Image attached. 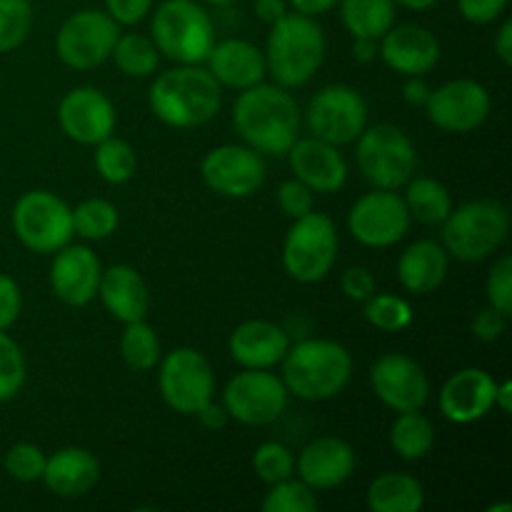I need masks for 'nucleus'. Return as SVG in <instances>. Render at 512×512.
I'll return each mask as SVG.
<instances>
[{
    "label": "nucleus",
    "mask_w": 512,
    "mask_h": 512,
    "mask_svg": "<svg viewBox=\"0 0 512 512\" xmlns=\"http://www.w3.org/2000/svg\"><path fill=\"white\" fill-rule=\"evenodd\" d=\"M33 18L30 0H0V53H13L28 40Z\"/></svg>",
    "instance_id": "58836bf2"
},
{
    "label": "nucleus",
    "mask_w": 512,
    "mask_h": 512,
    "mask_svg": "<svg viewBox=\"0 0 512 512\" xmlns=\"http://www.w3.org/2000/svg\"><path fill=\"white\" fill-rule=\"evenodd\" d=\"M380 55V40L375 38H353V58L358 63L368 65L373 60H378Z\"/></svg>",
    "instance_id": "4d7b16f0"
},
{
    "label": "nucleus",
    "mask_w": 512,
    "mask_h": 512,
    "mask_svg": "<svg viewBox=\"0 0 512 512\" xmlns=\"http://www.w3.org/2000/svg\"><path fill=\"white\" fill-rule=\"evenodd\" d=\"M233 125L240 140L260 155L283 158L300 138L303 113L290 90L258 83L240 90L233 105Z\"/></svg>",
    "instance_id": "f257e3e1"
},
{
    "label": "nucleus",
    "mask_w": 512,
    "mask_h": 512,
    "mask_svg": "<svg viewBox=\"0 0 512 512\" xmlns=\"http://www.w3.org/2000/svg\"><path fill=\"white\" fill-rule=\"evenodd\" d=\"M253 470L265 485H275L285 478H293L295 473V455L290 453L288 445L278 440L258 445L253 453Z\"/></svg>",
    "instance_id": "ea45409f"
},
{
    "label": "nucleus",
    "mask_w": 512,
    "mask_h": 512,
    "mask_svg": "<svg viewBox=\"0 0 512 512\" xmlns=\"http://www.w3.org/2000/svg\"><path fill=\"white\" fill-rule=\"evenodd\" d=\"M450 270V255L438 240H415L398 260V280L408 293L428 295L445 283Z\"/></svg>",
    "instance_id": "cd10ccee"
},
{
    "label": "nucleus",
    "mask_w": 512,
    "mask_h": 512,
    "mask_svg": "<svg viewBox=\"0 0 512 512\" xmlns=\"http://www.w3.org/2000/svg\"><path fill=\"white\" fill-rule=\"evenodd\" d=\"M150 33L158 53L180 65L205 63L218 40L213 18L195 0H163L153 10Z\"/></svg>",
    "instance_id": "39448f33"
},
{
    "label": "nucleus",
    "mask_w": 512,
    "mask_h": 512,
    "mask_svg": "<svg viewBox=\"0 0 512 512\" xmlns=\"http://www.w3.org/2000/svg\"><path fill=\"white\" fill-rule=\"evenodd\" d=\"M100 265L98 255L85 245L68 243L53 253V265H50V288L70 308H83L90 300L98 298Z\"/></svg>",
    "instance_id": "412c9836"
},
{
    "label": "nucleus",
    "mask_w": 512,
    "mask_h": 512,
    "mask_svg": "<svg viewBox=\"0 0 512 512\" xmlns=\"http://www.w3.org/2000/svg\"><path fill=\"white\" fill-rule=\"evenodd\" d=\"M278 205L290 220L303 218L310 210H315V193L303 180L290 178L278 188Z\"/></svg>",
    "instance_id": "c03bdc74"
},
{
    "label": "nucleus",
    "mask_w": 512,
    "mask_h": 512,
    "mask_svg": "<svg viewBox=\"0 0 512 512\" xmlns=\"http://www.w3.org/2000/svg\"><path fill=\"white\" fill-rule=\"evenodd\" d=\"M498 380L483 368H463L450 375L440 388L438 408L450 423L470 425L495 410Z\"/></svg>",
    "instance_id": "6ab92c4d"
},
{
    "label": "nucleus",
    "mask_w": 512,
    "mask_h": 512,
    "mask_svg": "<svg viewBox=\"0 0 512 512\" xmlns=\"http://www.w3.org/2000/svg\"><path fill=\"white\" fill-rule=\"evenodd\" d=\"M120 355L135 373H148V370L158 368L160 358H163V345H160L153 325H148L145 320L125 323L123 335H120Z\"/></svg>",
    "instance_id": "473e14b6"
},
{
    "label": "nucleus",
    "mask_w": 512,
    "mask_h": 512,
    "mask_svg": "<svg viewBox=\"0 0 512 512\" xmlns=\"http://www.w3.org/2000/svg\"><path fill=\"white\" fill-rule=\"evenodd\" d=\"M120 25L105 10L83 8L68 15L55 35L58 58L73 70H93L113 53Z\"/></svg>",
    "instance_id": "ddd939ff"
},
{
    "label": "nucleus",
    "mask_w": 512,
    "mask_h": 512,
    "mask_svg": "<svg viewBox=\"0 0 512 512\" xmlns=\"http://www.w3.org/2000/svg\"><path fill=\"white\" fill-rule=\"evenodd\" d=\"M158 388L165 405L180 415H195L213 400V365L200 350L175 348L158 363Z\"/></svg>",
    "instance_id": "9b49d317"
},
{
    "label": "nucleus",
    "mask_w": 512,
    "mask_h": 512,
    "mask_svg": "<svg viewBox=\"0 0 512 512\" xmlns=\"http://www.w3.org/2000/svg\"><path fill=\"white\" fill-rule=\"evenodd\" d=\"M488 510H490V512H510V510H512V505H510V503H503V505H490Z\"/></svg>",
    "instance_id": "680f3d73"
},
{
    "label": "nucleus",
    "mask_w": 512,
    "mask_h": 512,
    "mask_svg": "<svg viewBox=\"0 0 512 512\" xmlns=\"http://www.w3.org/2000/svg\"><path fill=\"white\" fill-rule=\"evenodd\" d=\"M355 143L358 168L373 188L400 190L415 175L418 153L410 135L398 125H368Z\"/></svg>",
    "instance_id": "6e6552de"
},
{
    "label": "nucleus",
    "mask_w": 512,
    "mask_h": 512,
    "mask_svg": "<svg viewBox=\"0 0 512 512\" xmlns=\"http://www.w3.org/2000/svg\"><path fill=\"white\" fill-rule=\"evenodd\" d=\"M408 205L398 190H370L353 203L348 213V230L365 248H393L408 235Z\"/></svg>",
    "instance_id": "4468645a"
},
{
    "label": "nucleus",
    "mask_w": 512,
    "mask_h": 512,
    "mask_svg": "<svg viewBox=\"0 0 512 512\" xmlns=\"http://www.w3.org/2000/svg\"><path fill=\"white\" fill-rule=\"evenodd\" d=\"M368 103L360 90L335 83L320 88L305 108V125L315 138L338 148L355 143L368 128Z\"/></svg>",
    "instance_id": "9d476101"
},
{
    "label": "nucleus",
    "mask_w": 512,
    "mask_h": 512,
    "mask_svg": "<svg viewBox=\"0 0 512 512\" xmlns=\"http://www.w3.org/2000/svg\"><path fill=\"white\" fill-rule=\"evenodd\" d=\"M25 375L28 368L23 350L5 330H0V403H8L23 390Z\"/></svg>",
    "instance_id": "a19ab883"
},
{
    "label": "nucleus",
    "mask_w": 512,
    "mask_h": 512,
    "mask_svg": "<svg viewBox=\"0 0 512 512\" xmlns=\"http://www.w3.org/2000/svg\"><path fill=\"white\" fill-rule=\"evenodd\" d=\"M493 100L488 88L473 78H455L430 90L425 113L445 133H473L488 120Z\"/></svg>",
    "instance_id": "2eb2a0df"
},
{
    "label": "nucleus",
    "mask_w": 512,
    "mask_h": 512,
    "mask_svg": "<svg viewBox=\"0 0 512 512\" xmlns=\"http://www.w3.org/2000/svg\"><path fill=\"white\" fill-rule=\"evenodd\" d=\"M263 53L275 85L285 90L303 88L318 75L325 60V33L315 18L288 13L270 25Z\"/></svg>",
    "instance_id": "20e7f679"
},
{
    "label": "nucleus",
    "mask_w": 512,
    "mask_h": 512,
    "mask_svg": "<svg viewBox=\"0 0 512 512\" xmlns=\"http://www.w3.org/2000/svg\"><path fill=\"white\" fill-rule=\"evenodd\" d=\"M60 130L80 145H95L115 133L118 113L103 90L93 85H80L68 90L58 105Z\"/></svg>",
    "instance_id": "a211bd4d"
},
{
    "label": "nucleus",
    "mask_w": 512,
    "mask_h": 512,
    "mask_svg": "<svg viewBox=\"0 0 512 512\" xmlns=\"http://www.w3.org/2000/svg\"><path fill=\"white\" fill-rule=\"evenodd\" d=\"M205 63H208L205 68L218 80L220 88H233L238 93L263 83L265 75H268L263 50L243 38L215 40Z\"/></svg>",
    "instance_id": "b1692460"
},
{
    "label": "nucleus",
    "mask_w": 512,
    "mask_h": 512,
    "mask_svg": "<svg viewBox=\"0 0 512 512\" xmlns=\"http://www.w3.org/2000/svg\"><path fill=\"white\" fill-rule=\"evenodd\" d=\"M93 163L105 183L125 185L128 180H133L135 170H138V155L128 140L108 135L105 140L95 143Z\"/></svg>",
    "instance_id": "f704fd0d"
},
{
    "label": "nucleus",
    "mask_w": 512,
    "mask_h": 512,
    "mask_svg": "<svg viewBox=\"0 0 512 512\" xmlns=\"http://www.w3.org/2000/svg\"><path fill=\"white\" fill-rule=\"evenodd\" d=\"M105 13L118 25H138L153 10V0H103Z\"/></svg>",
    "instance_id": "8fccbe9b"
},
{
    "label": "nucleus",
    "mask_w": 512,
    "mask_h": 512,
    "mask_svg": "<svg viewBox=\"0 0 512 512\" xmlns=\"http://www.w3.org/2000/svg\"><path fill=\"white\" fill-rule=\"evenodd\" d=\"M293 178L303 180L313 193H338L348 180V163L338 145L315 138H298L288 150Z\"/></svg>",
    "instance_id": "4be33fe9"
},
{
    "label": "nucleus",
    "mask_w": 512,
    "mask_h": 512,
    "mask_svg": "<svg viewBox=\"0 0 512 512\" xmlns=\"http://www.w3.org/2000/svg\"><path fill=\"white\" fill-rule=\"evenodd\" d=\"M440 53H443L440 40L428 28L418 23H403L393 25L380 38L378 58L403 78H415V75L425 78L440 63Z\"/></svg>",
    "instance_id": "aec40b11"
},
{
    "label": "nucleus",
    "mask_w": 512,
    "mask_h": 512,
    "mask_svg": "<svg viewBox=\"0 0 512 512\" xmlns=\"http://www.w3.org/2000/svg\"><path fill=\"white\" fill-rule=\"evenodd\" d=\"M370 385L380 403L393 413L423 410L430 398L428 373L405 353H385L370 368Z\"/></svg>",
    "instance_id": "f3484780"
},
{
    "label": "nucleus",
    "mask_w": 512,
    "mask_h": 512,
    "mask_svg": "<svg viewBox=\"0 0 512 512\" xmlns=\"http://www.w3.org/2000/svg\"><path fill=\"white\" fill-rule=\"evenodd\" d=\"M288 388L273 370L243 368L228 380L223 390V405L230 420L250 428L275 423L288 408Z\"/></svg>",
    "instance_id": "f8f14e48"
},
{
    "label": "nucleus",
    "mask_w": 512,
    "mask_h": 512,
    "mask_svg": "<svg viewBox=\"0 0 512 512\" xmlns=\"http://www.w3.org/2000/svg\"><path fill=\"white\" fill-rule=\"evenodd\" d=\"M340 288H343V295L348 300L365 303V300L378 290V285H375L373 273H370L368 268H363V265H353V268L345 270L343 278H340Z\"/></svg>",
    "instance_id": "de8ad7c7"
},
{
    "label": "nucleus",
    "mask_w": 512,
    "mask_h": 512,
    "mask_svg": "<svg viewBox=\"0 0 512 512\" xmlns=\"http://www.w3.org/2000/svg\"><path fill=\"white\" fill-rule=\"evenodd\" d=\"M290 348V335L270 320H245L233 330L228 340L230 358L240 368L273 370L283 363Z\"/></svg>",
    "instance_id": "393cba45"
},
{
    "label": "nucleus",
    "mask_w": 512,
    "mask_h": 512,
    "mask_svg": "<svg viewBox=\"0 0 512 512\" xmlns=\"http://www.w3.org/2000/svg\"><path fill=\"white\" fill-rule=\"evenodd\" d=\"M493 48L495 55L500 58V63L512 65V20H503V25H500L498 33H495Z\"/></svg>",
    "instance_id": "5fc2aeb1"
},
{
    "label": "nucleus",
    "mask_w": 512,
    "mask_h": 512,
    "mask_svg": "<svg viewBox=\"0 0 512 512\" xmlns=\"http://www.w3.org/2000/svg\"><path fill=\"white\" fill-rule=\"evenodd\" d=\"M340 238L333 218L310 210L295 218L283 243V268L295 283L313 285L330 275L338 263Z\"/></svg>",
    "instance_id": "0eeeda50"
},
{
    "label": "nucleus",
    "mask_w": 512,
    "mask_h": 512,
    "mask_svg": "<svg viewBox=\"0 0 512 512\" xmlns=\"http://www.w3.org/2000/svg\"><path fill=\"white\" fill-rule=\"evenodd\" d=\"M365 503L373 512H420L425 505V490L413 475L383 473L370 483Z\"/></svg>",
    "instance_id": "c85d7f7f"
},
{
    "label": "nucleus",
    "mask_w": 512,
    "mask_h": 512,
    "mask_svg": "<svg viewBox=\"0 0 512 512\" xmlns=\"http://www.w3.org/2000/svg\"><path fill=\"white\" fill-rule=\"evenodd\" d=\"M395 5H403V8L415 10V13H423V10H430L433 5H438V0H393Z\"/></svg>",
    "instance_id": "bf43d9fd"
},
{
    "label": "nucleus",
    "mask_w": 512,
    "mask_h": 512,
    "mask_svg": "<svg viewBox=\"0 0 512 512\" xmlns=\"http://www.w3.org/2000/svg\"><path fill=\"white\" fill-rule=\"evenodd\" d=\"M120 213L110 200L88 198L73 208V230L85 240H105L118 230Z\"/></svg>",
    "instance_id": "c9c22d12"
},
{
    "label": "nucleus",
    "mask_w": 512,
    "mask_h": 512,
    "mask_svg": "<svg viewBox=\"0 0 512 512\" xmlns=\"http://www.w3.org/2000/svg\"><path fill=\"white\" fill-rule=\"evenodd\" d=\"M365 320L380 333H403L405 328L413 325V305L405 298L393 293H378L375 290L368 300H365Z\"/></svg>",
    "instance_id": "e433bc0d"
},
{
    "label": "nucleus",
    "mask_w": 512,
    "mask_h": 512,
    "mask_svg": "<svg viewBox=\"0 0 512 512\" xmlns=\"http://www.w3.org/2000/svg\"><path fill=\"white\" fill-rule=\"evenodd\" d=\"M355 465H358V458H355L353 445L343 438L325 435L300 450L295 458V473L313 490H333L350 480Z\"/></svg>",
    "instance_id": "5701e85b"
},
{
    "label": "nucleus",
    "mask_w": 512,
    "mask_h": 512,
    "mask_svg": "<svg viewBox=\"0 0 512 512\" xmlns=\"http://www.w3.org/2000/svg\"><path fill=\"white\" fill-rule=\"evenodd\" d=\"M118 70L128 78H150L158 70L160 53L153 40L143 33H120L110 53Z\"/></svg>",
    "instance_id": "72a5a7b5"
},
{
    "label": "nucleus",
    "mask_w": 512,
    "mask_h": 512,
    "mask_svg": "<svg viewBox=\"0 0 512 512\" xmlns=\"http://www.w3.org/2000/svg\"><path fill=\"white\" fill-rule=\"evenodd\" d=\"M13 233L38 255H53L73 243V208L50 190H28L13 208Z\"/></svg>",
    "instance_id": "1a4fd4ad"
},
{
    "label": "nucleus",
    "mask_w": 512,
    "mask_h": 512,
    "mask_svg": "<svg viewBox=\"0 0 512 512\" xmlns=\"http://www.w3.org/2000/svg\"><path fill=\"white\" fill-rule=\"evenodd\" d=\"M203 183L223 198H250L265 183V160L250 145L225 143L210 150L200 163Z\"/></svg>",
    "instance_id": "dca6fc26"
},
{
    "label": "nucleus",
    "mask_w": 512,
    "mask_h": 512,
    "mask_svg": "<svg viewBox=\"0 0 512 512\" xmlns=\"http://www.w3.org/2000/svg\"><path fill=\"white\" fill-rule=\"evenodd\" d=\"M208 5H215V8H225V5H233L235 0H205Z\"/></svg>",
    "instance_id": "052dcab7"
},
{
    "label": "nucleus",
    "mask_w": 512,
    "mask_h": 512,
    "mask_svg": "<svg viewBox=\"0 0 512 512\" xmlns=\"http://www.w3.org/2000/svg\"><path fill=\"white\" fill-rule=\"evenodd\" d=\"M148 103L160 123L170 128H198L220 113L223 88L203 63H178L153 80Z\"/></svg>",
    "instance_id": "f03ea898"
},
{
    "label": "nucleus",
    "mask_w": 512,
    "mask_h": 512,
    "mask_svg": "<svg viewBox=\"0 0 512 512\" xmlns=\"http://www.w3.org/2000/svg\"><path fill=\"white\" fill-rule=\"evenodd\" d=\"M340 20L353 38L380 40L395 25L393 0H338Z\"/></svg>",
    "instance_id": "7c9ffc66"
},
{
    "label": "nucleus",
    "mask_w": 512,
    "mask_h": 512,
    "mask_svg": "<svg viewBox=\"0 0 512 512\" xmlns=\"http://www.w3.org/2000/svg\"><path fill=\"white\" fill-rule=\"evenodd\" d=\"M195 418L200 420V425H203V428H208V430H223L225 425H228V420H230V415H228V410H225V405L223 403H215V400H210L208 405H205V408H200L198 413H195Z\"/></svg>",
    "instance_id": "3c124183"
},
{
    "label": "nucleus",
    "mask_w": 512,
    "mask_h": 512,
    "mask_svg": "<svg viewBox=\"0 0 512 512\" xmlns=\"http://www.w3.org/2000/svg\"><path fill=\"white\" fill-rule=\"evenodd\" d=\"M443 228V248L450 258L480 263L490 258L510 235V210L500 200H470L450 210Z\"/></svg>",
    "instance_id": "423d86ee"
},
{
    "label": "nucleus",
    "mask_w": 512,
    "mask_h": 512,
    "mask_svg": "<svg viewBox=\"0 0 512 512\" xmlns=\"http://www.w3.org/2000/svg\"><path fill=\"white\" fill-rule=\"evenodd\" d=\"M283 378L290 395L308 403H323L348 388L353 378V355L345 345L328 338H310L290 345L283 358Z\"/></svg>",
    "instance_id": "7ed1b4c3"
},
{
    "label": "nucleus",
    "mask_w": 512,
    "mask_h": 512,
    "mask_svg": "<svg viewBox=\"0 0 512 512\" xmlns=\"http://www.w3.org/2000/svg\"><path fill=\"white\" fill-rule=\"evenodd\" d=\"M290 8L300 15H308V18H318V15L330 13V10L338 5V0H288Z\"/></svg>",
    "instance_id": "6e6d98bb"
},
{
    "label": "nucleus",
    "mask_w": 512,
    "mask_h": 512,
    "mask_svg": "<svg viewBox=\"0 0 512 512\" xmlns=\"http://www.w3.org/2000/svg\"><path fill=\"white\" fill-rule=\"evenodd\" d=\"M495 408H498L503 415H510V410H512V383L510 380H503V383H498V388H495Z\"/></svg>",
    "instance_id": "13d9d810"
},
{
    "label": "nucleus",
    "mask_w": 512,
    "mask_h": 512,
    "mask_svg": "<svg viewBox=\"0 0 512 512\" xmlns=\"http://www.w3.org/2000/svg\"><path fill=\"white\" fill-rule=\"evenodd\" d=\"M510 0H458V10L468 23L488 25L505 15Z\"/></svg>",
    "instance_id": "49530a36"
},
{
    "label": "nucleus",
    "mask_w": 512,
    "mask_h": 512,
    "mask_svg": "<svg viewBox=\"0 0 512 512\" xmlns=\"http://www.w3.org/2000/svg\"><path fill=\"white\" fill-rule=\"evenodd\" d=\"M45 488L58 498H83L98 485L100 463L90 450L63 448L45 460L43 478Z\"/></svg>",
    "instance_id": "bb28decb"
},
{
    "label": "nucleus",
    "mask_w": 512,
    "mask_h": 512,
    "mask_svg": "<svg viewBox=\"0 0 512 512\" xmlns=\"http://www.w3.org/2000/svg\"><path fill=\"white\" fill-rule=\"evenodd\" d=\"M318 508V490L305 485L300 478H285L270 485L263 498L265 512H315Z\"/></svg>",
    "instance_id": "4c0bfd02"
},
{
    "label": "nucleus",
    "mask_w": 512,
    "mask_h": 512,
    "mask_svg": "<svg viewBox=\"0 0 512 512\" xmlns=\"http://www.w3.org/2000/svg\"><path fill=\"white\" fill-rule=\"evenodd\" d=\"M98 298L105 305V310L123 325L148 318V283L133 265L118 263L105 268L100 275Z\"/></svg>",
    "instance_id": "a878e982"
},
{
    "label": "nucleus",
    "mask_w": 512,
    "mask_h": 512,
    "mask_svg": "<svg viewBox=\"0 0 512 512\" xmlns=\"http://www.w3.org/2000/svg\"><path fill=\"white\" fill-rule=\"evenodd\" d=\"M23 310V293L10 275L0 273V330L13 328Z\"/></svg>",
    "instance_id": "09e8293b"
},
{
    "label": "nucleus",
    "mask_w": 512,
    "mask_h": 512,
    "mask_svg": "<svg viewBox=\"0 0 512 512\" xmlns=\"http://www.w3.org/2000/svg\"><path fill=\"white\" fill-rule=\"evenodd\" d=\"M390 445L403 460H423L435 445V425L423 410L398 413L390 428Z\"/></svg>",
    "instance_id": "2f4dec72"
},
{
    "label": "nucleus",
    "mask_w": 512,
    "mask_h": 512,
    "mask_svg": "<svg viewBox=\"0 0 512 512\" xmlns=\"http://www.w3.org/2000/svg\"><path fill=\"white\" fill-rule=\"evenodd\" d=\"M430 85L425 83L423 75H415V78H408L403 85V98L408 100L410 105H418V108H425L428 103V95H430Z\"/></svg>",
    "instance_id": "864d4df0"
},
{
    "label": "nucleus",
    "mask_w": 512,
    "mask_h": 512,
    "mask_svg": "<svg viewBox=\"0 0 512 512\" xmlns=\"http://www.w3.org/2000/svg\"><path fill=\"white\" fill-rule=\"evenodd\" d=\"M485 295L493 308L512 315V258L510 255H500L490 268L488 280H485Z\"/></svg>",
    "instance_id": "37998d69"
},
{
    "label": "nucleus",
    "mask_w": 512,
    "mask_h": 512,
    "mask_svg": "<svg viewBox=\"0 0 512 512\" xmlns=\"http://www.w3.org/2000/svg\"><path fill=\"white\" fill-rule=\"evenodd\" d=\"M405 205H408L410 218L418 220V223L435 228V225H443L445 218L453 210V195L445 188L440 180L435 178H410L405 183Z\"/></svg>",
    "instance_id": "c756f323"
},
{
    "label": "nucleus",
    "mask_w": 512,
    "mask_h": 512,
    "mask_svg": "<svg viewBox=\"0 0 512 512\" xmlns=\"http://www.w3.org/2000/svg\"><path fill=\"white\" fill-rule=\"evenodd\" d=\"M45 460L48 455L33 443H15L13 448L5 453V473L10 475L18 483H38L43 478L45 470Z\"/></svg>",
    "instance_id": "79ce46f5"
},
{
    "label": "nucleus",
    "mask_w": 512,
    "mask_h": 512,
    "mask_svg": "<svg viewBox=\"0 0 512 512\" xmlns=\"http://www.w3.org/2000/svg\"><path fill=\"white\" fill-rule=\"evenodd\" d=\"M470 328H473V335L480 343H498V340L503 338L505 330H508V315L500 313L493 305H488V308L475 313Z\"/></svg>",
    "instance_id": "a18cd8bd"
},
{
    "label": "nucleus",
    "mask_w": 512,
    "mask_h": 512,
    "mask_svg": "<svg viewBox=\"0 0 512 512\" xmlns=\"http://www.w3.org/2000/svg\"><path fill=\"white\" fill-rule=\"evenodd\" d=\"M288 13V0H255V15H258L265 25L278 23V20L285 18Z\"/></svg>",
    "instance_id": "603ef678"
}]
</instances>
